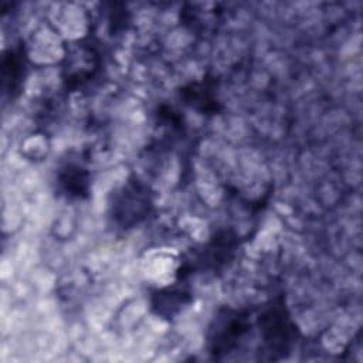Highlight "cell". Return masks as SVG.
<instances>
[{"mask_svg":"<svg viewBox=\"0 0 363 363\" xmlns=\"http://www.w3.org/2000/svg\"><path fill=\"white\" fill-rule=\"evenodd\" d=\"M259 336L262 340L261 359L278 360L289 353L296 337V329L282 302H272L258 319Z\"/></svg>","mask_w":363,"mask_h":363,"instance_id":"6da1fadb","label":"cell"},{"mask_svg":"<svg viewBox=\"0 0 363 363\" xmlns=\"http://www.w3.org/2000/svg\"><path fill=\"white\" fill-rule=\"evenodd\" d=\"M250 330V318L247 311L225 309L214 319L208 332V353L220 360L230 354L240 340Z\"/></svg>","mask_w":363,"mask_h":363,"instance_id":"7a4b0ae2","label":"cell"},{"mask_svg":"<svg viewBox=\"0 0 363 363\" xmlns=\"http://www.w3.org/2000/svg\"><path fill=\"white\" fill-rule=\"evenodd\" d=\"M150 194L147 187L138 180H129L115 196L112 204V214L115 221L129 228L140 223L150 211Z\"/></svg>","mask_w":363,"mask_h":363,"instance_id":"3957f363","label":"cell"},{"mask_svg":"<svg viewBox=\"0 0 363 363\" xmlns=\"http://www.w3.org/2000/svg\"><path fill=\"white\" fill-rule=\"evenodd\" d=\"M98 67V55L88 44L75 48L72 55L68 54V65L65 67V82L69 88H77L88 81Z\"/></svg>","mask_w":363,"mask_h":363,"instance_id":"277c9868","label":"cell"},{"mask_svg":"<svg viewBox=\"0 0 363 363\" xmlns=\"http://www.w3.org/2000/svg\"><path fill=\"white\" fill-rule=\"evenodd\" d=\"M57 184L60 190L69 199L86 197L89 173L78 163H67L58 172Z\"/></svg>","mask_w":363,"mask_h":363,"instance_id":"5b68a950","label":"cell"},{"mask_svg":"<svg viewBox=\"0 0 363 363\" xmlns=\"http://www.w3.org/2000/svg\"><path fill=\"white\" fill-rule=\"evenodd\" d=\"M24 67L26 65L23 61L21 50H10V52L4 55L3 82H4L6 92H10L13 95L17 91L24 74Z\"/></svg>","mask_w":363,"mask_h":363,"instance_id":"8992f818","label":"cell"},{"mask_svg":"<svg viewBox=\"0 0 363 363\" xmlns=\"http://www.w3.org/2000/svg\"><path fill=\"white\" fill-rule=\"evenodd\" d=\"M189 302V292L184 289H167L157 294V299L153 302L159 315L173 316L176 315L183 305Z\"/></svg>","mask_w":363,"mask_h":363,"instance_id":"52a82bcc","label":"cell"}]
</instances>
